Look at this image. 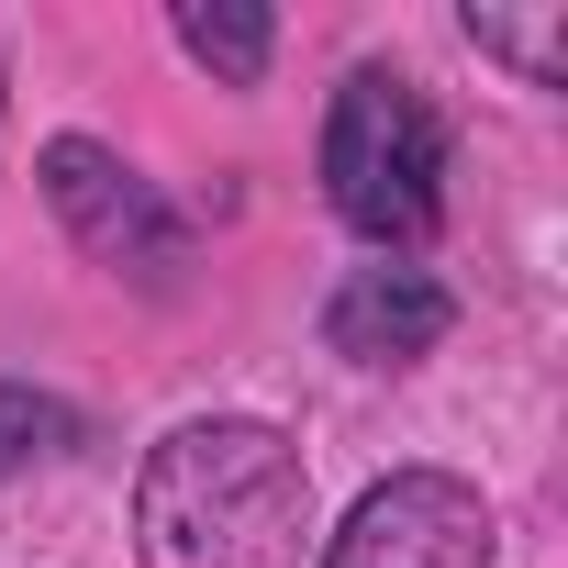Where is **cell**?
I'll use <instances>...</instances> for the list:
<instances>
[{
    "instance_id": "1",
    "label": "cell",
    "mask_w": 568,
    "mask_h": 568,
    "mask_svg": "<svg viewBox=\"0 0 568 568\" xmlns=\"http://www.w3.org/2000/svg\"><path fill=\"white\" fill-rule=\"evenodd\" d=\"M313 468L256 413H190L134 468V557L145 568H302Z\"/></svg>"
},
{
    "instance_id": "2",
    "label": "cell",
    "mask_w": 568,
    "mask_h": 568,
    "mask_svg": "<svg viewBox=\"0 0 568 568\" xmlns=\"http://www.w3.org/2000/svg\"><path fill=\"white\" fill-rule=\"evenodd\" d=\"M324 201L357 245L413 256L446 223V123L413 68H346L324 101Z\"/></svg>"
},
{
    "instance_id": "3",
    "label": "cell",
    "mask_w": 568,
    "mask_h": 568,
    "mask_svg": "<svg viewBox=\"0 0 568 568\" xmlns=\"http://www.w3.org/2000/svg\"><path fill=\"white\" fill-rule=\"evenodd\" d=\"M34 179H45L57 223L79 234V256H101V267H123V278H179V267H190V223H179L168 190L134 179L101 134H57V145L34 156Z\"/></svg>"
},
{
    "instance_id": "4",
    "label": "cell",
    "mask_w": 568,
    "mask_h": 568,
    "mask_svg": "<svg viewBox=\"0 0 568 568\" xmlns=\"http://www.w3.org/2000/svg\"><path fill=\"white\" fill-rule=\"evenodd\" d=\"M490 546H501V524H490L479 479H457V468H390L324 535V568H490Z\"/></svg>"
},
{
    "instance_id": "5",
    "label": "cell",
    "mask_w": 568,
    "mask_h": 568,
    "mask_svg": "<svg viewBox=\"0 0 568 568\" xmlns=\"http://www.w3.org/2000/svg\"><path fill=\"white\" fill-rule=\"evenodd\" d=\"M446 324H457V302L435 291L413 256L346 267V278H335V302H324V346H335L346 368H424V357L446 346Z\"/></svg>"
},
{
    "instance_id": "6",
    "label": "cell",
    "mask_w": 568,
    "mask_h": 568,
    "mask_svg": "<svg viewBox=\"0 0 568 568\" xmlns=\"http://www.w3.org/2000/svg\"><path fill=\"white\" fill-rule=\"evenodd\" d=\"M168 34H179V57H190V68H212L223 90H256V79H267V57H278V23H267V12H245V0H179Z\"/></svg>"
},
{
    "instance_id": "7",
    "label": "cell",
    "mask_w": 568,
    "mask_h": 568,
    "mask_svg": "<svg viewBox=\"0 0 568 568\" xmlns=\"http://www.w3.org/2000/svg\"><path fill=\"white\" fill-rule=\"evenodd\" d=\"M468 45L501 57L524 90H557V79H568V23H557V12H468Z\"/></svg>"
},
{
    "instance_id": "8",
    "label": "cell",
    "mask_w": 568,
    "mask_h": 568,
    "mask_svg": "<svg viewBox=\"0 0 568 568\" xmlns=\"http://www.w3.org/2000/svg\"><path fill=\"white\" fill-rule=\"evenodd\" d=\"M68 446H79V413H68L57 390L0 379V479H23V468H45V457H68Z\"/></svg>"
}]
</instances>
